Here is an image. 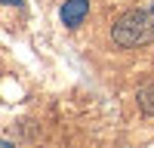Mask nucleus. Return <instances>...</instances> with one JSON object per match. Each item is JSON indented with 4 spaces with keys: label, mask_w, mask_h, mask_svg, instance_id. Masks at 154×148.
I'll use <instances>...</instances> for the list:
<instances>
[{
    "label": "nucleus",
    "mask_w": 154,
    "mask_h": 148,
    "mask_svg": "<svg viewBox=\"0 0 154 148\" xmlns=\"http://www.w3.org/2000/svg\"><path fill=\"white\" fill-rule=\"evenodd\" d=\"M114 43L123 46V49H136V46H145L154 40V3L145 9H133L120 16L111 28Z\"/></svg>",
    "instance_id": "1"
},
{
    "label": "nucleus",
    "mask_w": 154,
    "mask_h": 148,
    "mask_svg": "<svg viewBox=\"0 0 154 148\" xmlns=\"http://www.w3.org/2000/svg\"><path fill=\"white\" fill-rule=\"evenodd\" d=\"M3 3H9V6H22V0H3Z\"/></svg>",
    "instance_id": "4"
},
{
    "label": "nucleus",
    "mask_w": 154,
    "mask_h": 148,
    "mask_svg": "<svg viewBox=\"0 0 154 148\" xmlns=\"http://www.w3.org/2000/svg\"><path fill=\"white\" fill-rule=\"evenodd\" d=\"M139 105H142L145 114H154V83H151V86H145V90L139 93Z\"/></svg>",
    "instance_id": "3"
},
{
    "label": "nucleus",
    "mask_w": 154,
    "mask_h": 148,
    "mask_svg": "<svg viewBox=\"0 0 154 148\" xmlns=\"http://www.w3.org/2000/svg\"><path fill=\"white\" fill-rule=\"evenodd\" d=\"M0 148H12V145H9V142H0Z\"/></svg>",
    "instance_id": "5"
},
{
    "label": "nucleus",
    "mask_w": 154,
    "mask_h": 148,
    "mask_svg": "<svg viewBox=\"0 0 154 148\" xmlns=\"http://www.w3.org/2000/svg\"><path fill=\"white\" fill-rule=\"evenodd\" d=\"M89 12V0H65V6H62V22L65 25H80Z\"/></svg>",
    "instance_id": "2"
}]
</instances>
